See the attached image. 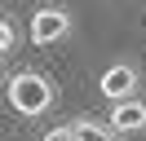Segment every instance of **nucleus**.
I'll use <instances>...</instances> for the list:
<instances>
[{"instance_id":"obj_1","label":"nucleus","mask_w":146,"mask_h":141,"mask_svg":"<svg viewBox=\"0 0 146 141\" xmlns=\"http://www.w3.org/2000/svg\"><path fill=\"white\" fill-rule=\"evenodd\" d=\"M53 84H49V75H40V70H18V75L9 79V106L18 115H27V119H36V115L53 110Z\"/></svg>"},{"instance_id":"obj_2","label":"nucleus","mask_w":146,"mask_h":141,"mask_svg":"<svg viewBox=\"0 0 146 141\" xmlns=\"http://www.w3.org/2000/svg\"><path fill=\"white\" fill-rule=\"evenodd\" d=\"M71 35V13L62 5H44L31 13V44H58Z\"/></svg>"},{"instance_id":"obj_3","label":"nucleus","mask_w":146,"mask_h":141,"mask_svg":"<svg viewBox=\"0 0 146 141\" xmlns=\"http://www.w3.org/2000/svg\"><path fill=\"white\" fill-rule=\"evenodd\" d=\"M137 84H142V75H137L133 62H115V66H106V70H102V79H98V88H102V97H106V101L137 97Z\"/></svg>"},{"instance_id":"obj_4","label":"nucleus","mask_w":146,"mask_h":141,"mask_svg":"<svg viewBox=\"0 0 146 141\" xmlns=\"http://www.w3.org/2000/svg\"><path fill=\"white\" fill-rule=\"evenodd\" d=\"M111 128L124 137V132H142L146 128V101L142 97H124V101L111 106Z\"/></svg>"},{"instance_id":"obj_5","label":"nucleus","mask_w":146,"mask_h":141,"mask_svg":"<svg viewBox=\"0 0 146 141\" xmlns=\"http://www.w3.org/2000/svg\"><path fill=\"white\" fill-rule=\"evenodd\" d=\"M71 132H75V141H115V137H119L115 128H106V123L89 119V115H80V119H71Z\"/></svg>"},{"instance_id":"obj_6","label":"nucleus","mask_w":146,"mask_h":141,"mask_svg":"<svg viewBox=\"0 0 146 141\" xmlns=\"http://www.w3.org/2000/svg\"><path fill=\"white\" fill-rule=\"evenodd\" d=\"M13 49H18V26H13L5 13H0V57H9Z\"/></svg>"},{"instance_id":"obj_7","label":"nucleus","mask_w":146,"mask_h":141,"mask_svg":"<svg viewBox=\"0 0 146 141\" xmlns=\"http://www.w3.org/2000/svg\"><path fill=\"white\" fill-rule=\"evenodd\" d=\"M40 141H75V132H71V123H58V128H49Z\"/></svg>"},{"instance_id":"obj_8","label":"nucleus","mask_w":146,"mask_h":141,"mask_svg":"<svg viewBox=\"0 0 146 141\" xmlns=\"http://www.w3.org/2000/svg\"><path fill=\"white\" fill-rule=\"evenodd\" d=\"M0 70H5V62H0Z\"/></svg>"}]
</instances>
